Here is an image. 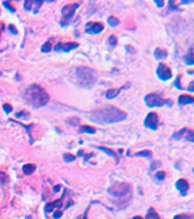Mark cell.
I'll return each instance as SVG.
<instances>
[{
    "label": "cell",
    "instance_id": "1",
    "mask_svg": "<svg viewBox=\"0 0 194 219\" xmlns=\"http://www.w3.org/2000/svg\"><path fill=\"white\" fill-rule=\"evenodd\" d=\"M126 118V113L115 106H106L98 108L89 114V119L98 124H111L118 123Z\"/></svg>",
    "mask_w": 194,
    "mask_h": 219
},
{
    "label": "cell",
    "instance_id": "2",
    "mask_svg": "<svg viewBox=\"0 0 194 219\" xmlns=\"http://www.w3.org/2000/svg\"><path fill=\"white\" fill-rule=\"evenodd\" d=\"M23 98H24V100L29 105H31L35 108L45 106L49 103V94L39 85H31V86H29L24 91Z\"/></svg>",
    "mask_w": 194,
    "mask_h": 219
},
{
    "label": "cell",
    "instance_id": "3",
    "mask_svg": "<svg viewBox=\"0 0 194 219\" xmlns=\"http://www.w3.org/2000/svg\"><path fill=\"white\" fill-rule=\"evenodd\" d=\"M76 78L79 80V82L82 85V86H93L95 82H96V71L92 68H88V67H77L76 70Z\"/></svg>",
    "mask_w": 194,
    "mask_h": 219
},
{
    "label": "cell",
    "instance_id": "4",
    "mask_svg": "<svg viewBox=\"0 0 194 219\" xmlns=\"http://www.w3.org/2000/svg\"><path fill=\"white\" fill-rule=\"evenodd\" d=\"M131 186L129 183H125V182H119V183H116L113 186H111L109 188V193L115 196V198H126V196H130L131 195Z\"/></svg>",
    "mask_w": 194,
    "mask_h": 219
},
{
    "label": "cell",
    "instance_id": "5",
    "mask_svg": "<svg viewBox=\"0 0 194 219\" xmlns=\"http://www.w3.org/2000/svg\"><path fill=\"white\" fill-rule=\"evenodd\" d=\"M144 100H145V104L149 107H160V106H163V105H168V106H171L173 105V101L170 99H163L157 93H150V94H148Z\"/></svg>",
    "mask_w": 194,
    "mask_h": 219
},
{
    "label": "cell",
    "instance_id": "6",
    "mask_svg": "<svg viewBox=\"0 0 194 219\" xmlns=\"http://www.w3.org/2000/svg\"><path fill=\"white\" fill-rule=\"evenodd\" d=\"M77 7H79V4L77 3H75V4H68V5L63 6V9H62V22H61V25L62 26H64V25H67V24L70 23V20L74 17L75 11H76Z\"/></svg>",
    "mask_w": 194,
    "mask_h": 219
},
{
    "label": "cell",
    "instance_id": "7",
    "mask_svg": "<svg viewBox=\"0 0 194 219\" xmlns=\"http://www.w3.org/2000/svg\"><path fill=\"white\" fill-rule=\"evenodd\" d=\"M144 125H145L148 129L156 130L157 126H158V116H157V113L150 112V113L145 117V119H144Z\"/></svg>",
    "mask_w": 194,
    "mask_h": 219
},
{
    "label": "cell",
    "instance_id": "8",
    "mask_svg": "<svg viewBox=\"0 0 194 219\" xmlns=\"http://www.w3.org/2000/svg\"><path fill=\"white\" fill-rule=\"evenodd\" d=\"M156 73H157V76L160 78V80H163V81H167L171 78V70L163 63L158 64Z\"/></svg>",
    "mask_w": 194,
    "mask_h": 219
},
{
    "label": "cell",
    "instance_id": "9",
    "mask_svg": "<svg viewBox=\"0 0 194 219\" xmlns=\"http://www.w3.org/2000/svg\"><path fill=\"white\" fill-rule=\"evenodd\" d=\"M104 30V25L101 23H95V22H89L86 24V32L89 35H96L100 33Z\"/></svg>",
    "mask_w": 194,
    "mask_h": 219
},
{
    "label": "cell",
    "instance_id": "10",
    "mask_svg": "<svg viewBox=\"0 0 194 219\" xmlns=\"http://www.w3.org/2000/svg\"><path fill=\"white\" fill-rule=\"evenodd\" d=\"M77 47H79V44L74 43V42H71V43H58L54 48V50L55 51H64V52H67V51H70V50L77 48Z\"/></svg>",
    "mask_w": 194,
    "mask_h": 219
},
{
    "label": "cell",
    "instance_id": "11",
    "mask_svg": "<svg viewBox=\"0 0 194 219\" xmlns=\"http://www.w3.org/2000/svg\"><path fill=\"white\" fill-rule=\"evenodd\" d=\"M129 85L130 84H128L126 86H123V87H120V88H111V89H109V91H106V93H105V97L107 98V99H113V98H116L123 89H125V88H128L129 87Z\"/></svg>",
    "mask_w": 194,
    "mask_h": 219
},
{
    "label": "cell",
    "instance_id": "12",
    "mask_svg": "<svg viewBox=\"0 0 194 219\" xmlns=\"http://www.w3.org/2000/svg\"><path fill=\"white\" fill-rule=\"evenodd\" d=\"M176 188L180 191V193H181L182 195H186L187 191L189 189V185H188V182H187L185 179H180V180L176 182Z\"/></svg>",
    "mask_w": 194,
    "mask_h": 219
},
{
    "label": "cell",
    "instance_id": "13",
    "mask_svg": "<svg viewBox=\"0 0 194 219\" xmlns=\"http://www.w3.org/2000/svg\"><path fill=\"white\" fill-rule=\"evenodd\" d=\"M193 103H194V99L190 95L182 94V95L179 97V104L180 105H187V104H193Z\"/></svg>",
    "mask_w": 194,
    "mask_h": 219
},
{
    "label": "cell",
    "instance_id": "14",
    "mask_svg": "<svg viewBox=\"0 0 194 219\" xmlns=\"http://www.w3.org/2000/svg\"><path fill=\"white\" fill-rule=\"evenodd\" d=\"M22 170H23V173H24L25 175H30V174H32V173L36 170V166H35L34 163H26V164L23 166Z\"/></svg>",
    "mask_w": 194,
    "mask_h": 219
},
{
    "label": "cell",
    "instance_id": "15",
    "mask_svg": "<svg viewBox=\"0 0 194 219\" xmlns=\"http://www.w3.org/2000/svg\"><path fill=\"white\" fill-rule=\"evenodd\" d=\"M154 55H155V57H156L157 60H161V58H166L168 54H167L166 50H163V49H161V48H156L155 51H154Z\"/></svg>",
    "mask_w": 194,
    "mask_h": 219
},
{
    "label": "cell",
    "instance_id": "16",
    "mask_svg": "<svg viewBox=\"0 0 194 219\" xmlns=\"http://www.w3.org/2000/svg\"><path fill=\"white\" fill-rule=\"evenodd\" d=\"M187 132H188V129H182V130H180V131L175 132V133L171 136V138H173V139H176V140L181 139L182 137H185V138H186V136H187Z\"/></svg>",
    "mask_w": 194,
    "mask_h": 219
},
{
    "label": "cell",
    "instance_id": "17",
    "mask_svg": "<svg viewBox=\"0 0 194 219\" xmlns=\"http://www.w3.org/2000/svg\"><path fill=\"white\" fill-rule=\"evenodd\" d=\"M185 62L188 65H193V63H194V61H193V48H190L189 51H188V54L185 56Z\"/></svg>",
    "mask_w": 194,
    "mask_h": 219
},
{
    "label": "cell",
    "instance_id": "18",
    "mask_svg": "<svg viewBox=\"0 0 194 219\" xmlns=\"http://www.w3.org/2000/svg\"><path fill=\"white\" fill-rule=\"evenodd\" d=\"M145 219H160V217H158L157 212H156L152 207H150V208L148 210V213H147V218H145Z\"/></svg>",
    "mask_w": 194,
    "mask_h": 219
},
{
    "label": "cell",
    "instance_id": "19",
    "mask_svg": "<svg viewBox=\"0 0 194 219\" xmlns=\"http://www.w3.org/2000/svg\"><path fill=\"white\" fill-rule=\"evenodd\" d=\"M98 149H99V150H103V151H105L107 155H110V156L115 157V159L118 161V156H117V154H116L113 150H111V149H109V148H105V147H98Z\"/></svg>",
    "mask_w": 194,
    "mask_h": 219
},
{
    "label": "cell",
    "instance_id": "20",
    "mask_svg": "<svg viewBox=\"0 0 194 219\" xmlns=\"http://www.w3.org/2000/svg\"><path fill=\"white\" fill-rule=\"evenodd\" d=\"M79 132L80 133H83V132H87V133H90V135H93V133H95V129L94 127H92V126H81V129L79 130Z\"/></svg>",
    "mask_w": 194,
    "mask_h": 219
},
{
    "label": "cell",
    "instance_id": "21",
    "mask_svg": "<svg viewBox=\"0 0 194 219\" xmlns=\"http://www.w3.org/2000/svg\"><path fill=\"white\" fill-rule=\"evenodd\" d=\"M107 23H109V25L110 26H112V28H116L117 25H119V19H117L116 17H109V19H107Z\"/></svg>",
    "mask_w": 194,
    "mask_h": 219
},
{
    "label": "cell",
    "instance_id": "22",
    "mask_svg": "<svg viewBox=\"0 0 194 219\" xmlns=\"http://www.w3.org/2000/svg\"><path fill=\"white\" fill-rule=\"evenodd\" d=\"M75 159H76V157H75L74 155H71V154H64V155H63V161H64V162H73Z\"/></svg>",
    "mask_w": 194,
    "mask_h": 219
},
{
    "label": "cell",
    "instance_id": "23",
    "mask_svg": "<svg viewBox=\"0 0 194 219\" xmlns=\"http://www.w3.org/2000/svg\"><path fill=\"white\" fill-rule=\"evenodd\" d=\"M43 52H48V51H50L51 50V44H50V42H47V43H44L43 45H42V49H41Z\"/></svg>",
    "mask_w": 194,
    "mask_h": 219
},
{
    "label": "cell",
    "instance_id": "24",
    "mask_svg": "<svg viewBox=\"0 0 194 219\" xmlns=\"http://www.w3.org/2000/svg\"><path fill=\"white\" fill-rule=\"evenodd\" d=\"M174 219H193V215H190V214H177V215H175L174 217Z\"/></svg>",
    "mask_w": 194,
    "mask_h": 219
},
{
    "label": "cell",
    "instance_id": "25",
    "mask_svg": "<svg viewBox=\"0 0 194 219\" xmlns=\"http://www.w3.org/2000/svg\"><path fill=\"white\" fill-rule=\"evenodd\" d=\"M136 156H145V157H148V159H150L151 157V153L149 151V150H145V151H139V153H137V154H135Z\"/></svg>",
    "mask_w": 194,
    "mask_h": 219
},
{
    "label": "cell",
    "instance_id": "26",
    "mask_svg": "<svg viewBox=\"0 0 194 219\" xmlns=\"http://www.w3.org/2000/svg\"><path fill=\"white\" fill-rule=\"evenodd\" d=\"M164 176H166V173H164V172H157V173L155 174V178H156L157 181H163Z\"/></svg>",
    "mask_w": 194,
    "mask_h": 219
},
{
    "label": "cell",
    "instance_id": "27",
    "mask_svg": "<svg viewBox=\"0 0 194 219\" xmlns=\"http://www.w3.org/2000/svg\"><path fill=\"white\" fill-rule=\"evenodd\" d=\"M109 43H110L111 47H116V45H117V37L113 36V35L110 36V37H109Z\"/></svg>",
    "mask_w": 194,
    "mask_h": 219
},
{
    "label": "cell",
    "instance_id": "28",
    "mask_svg": "<svg viewBox=\"0 0 194 219\" xmlns=\"http://www.w3.org/2000/svg\"><path fill=\"white\" fill-rule=\"evenodd\" d=\"M3 108H4L5 113H11L12 112V106L10 104H4L3 105Z\"/></svg>",
    "mask_w": 194,
    "mask_h": 219
},
{
    "label": "cell",
    "instance_id": "29",
    "mask_svg": "<svg viewBox=\"0 0 194 219\" xmlns=\"http://www.w3.org/2000/svg\"><path fill=\"white\" fill-rule=\"evenodd\" d=\"M32 3H34V1H31V0H26V1L24 3V7H25V10H26V11H30V10H31Z\"/></svg>",
    "mask_w": 194,
    "mask_h": 219
},
{
    "label": "cell",
    "instance_id": "30",
    "mask_svg": "<svg viewBox=\"0 0 194 219\" xmlns=\"http://www.w3.org/2000/svg\"><path fill=\"white\" fill-rule=\"evenodd\" d=\"M188 142H192L193 143V140H194V137H193V131L192 130H188V133H187V138H186Z\"/></svg>",
    "mask_w": 194,
    "mask_h": 219
},
{
    "label": "cell",
    "instance_id": "31",
    "mask_svg": "<svg viewBox=\"0 0 194 219\" xmlns=\"http://www.w3.org/2000/svg\"><path fill=\"white\" fill-rule=\"evenodd\" d=\"M6 181H7V176L4 173L0 172V182H6Z\"/></svg>",
    "mask_w": 194,
    "mask_h": 219
},
{
    "label": "cell",
    "instance_id": "32",
    "mask_svg": "<svg viewBox=\"0 0 194 219\" xmlns=\"http://www.w3.org/2000/svg\"><path fill=\"white\" fill-rule=\"evenodd\" d=\"M4 6H5V7H7V9H9L11 12H15V11H16V10H15V9H13V7H12V6H11V5L7 3V1H5V3H4Z\"/></svg>",
    "mask_w": 194,
    "mask_h": 219
},
{
    "label": "cell",
    "instance_id": "33",
    "mask_svg": "<svg viewBox=\"0 0 194 219\" xmlns=\"http://www.w3.org/2000/svg\"><path fill=\"white\" fill-rule=\"evenodd\" d=\"M79 122H80V119H79V118H73V119H68V120H67V123H75L74 125H76Z\"/></svg>",
    "mask_w": 194,
    "mask_h": 219
},
{
    "label": "cell",
    "instance_id": "34",
    "mask_svg": "<svg viewBox=\"0 0 194 219\" xmlns=\"http://www.w3.org/2000/svg\"><path fill=\"white\" fill-rule=\"evenodd\" d=\"M179 81H180V76H177V79L175 80V82H174V85L179 88V89H182V86H180V84H179Z\"/></svg>",
    "mask_w": 194,
    "mask_h": 219
},
{
    "label": "cell",
    "instance_id": "35",
    "mask_svg": "<svg viewBox=\"0 0 194 219\" xmlns=\"http://www.w3.org/2000/svg\"><path fill=\"white\" fill-rule=\"evenodd\" d=\"M61 215H62V211H57V212H55V213H54V218H55V219L61 218Z\"/></svg>",
    "mask_w": 194,
    "mask_h": 219
},
{
    "label": "cell",
    "instance_id": "36",
    "mask_svg": "<svg viewBox=\"0 0 194 219\" xmlns=\"http://www.w3.org/2000/svg\"><path fill=\"white\" fill-rule=\"evenodd\" d=\"M160 166H161V163H158V162L154 163V162H152V163H151V167H150V168H151V169H155V168H157V167H160Z\"/></svg>",
    "mask_w": 194,
    "mask_h": 219
},
{
    "label": "cell",
    "instance_id": "37",
    "mask_svg": "<svg viewBox=\"0 0 194 219\" xmlns=\"http://www.w3.org/2000/svg\"><path fill=\"white\" fill-rule=\"evenodd\" d=\"M60 189H61V186H60V185H58V186H55V187H54V192H55V193H57V192H58Z\"/></svg>",
    "mask_w": 194,
    "mask_h": 219
},
{
    "label": "cell",
    "instance_id": "38",
    "mask_svg": "<svg viewBox=\"0 0 194 219\" xmlns=\"http://www.w3.org/2000/svg\"><path fill=\"white\" fill-rule=\"evenodd\" d=\"M155 3H156V4H157V6H160V7H162V6L164 5V3H161V1H157V0H156V1H155Z\"/></svg>",
    "mask_w": 194,
    "mask_h": 219
},
{
    "label": "cell",
    "instance_id": "39",
    "mask_svg": "<svg viewBox=\"0 0 194 219\" xmlns=\"http://www.w3.org/2000/svg\"><path fill=\"white\" fill-rule=\"evenodd\" d=\"M10 30H12V32H13V33H15V35H16V33H17V31H16V30H15V26H13V25H12V26H11V25H10Z\"/></svg>",
    "mask_w": 194,
    "mask_h": 219
},
{
    "label": "cell",
    "instance_id": "40",
    "mask_svg": "<svg viewBox=\"0 0 194 219\" xmlns=\"http://www.w3.org/2000/svg\"><path fill=\"white\" fill-rule=\"evenodd\" d=\"M92 156H93V154H89V155H86V156H85V160H86V161H88V159H90Z\"/></svg>",
    "mask_w": 194,
    "mask_h": 219
},
{
    "label": "cell",
    "instance_id": "41",
    "mask_svg": "<svg viewBox=\"0 0 194 219\" xmlns=\"http://www.w3.org/2000/svg\"><path fill=\"white\" fill-rule=\"evenodd\" d=\"M188 89H189V91H192V92H193V89H194V88H193V81H192V84H190V87H189V88H188Z\"/></svg>",
    "mask_w": 194,
    "mask_h": 219
},
{
    "label": "cell",
    "instance_id": "42",
    "mask_svg": "<svg viewBox=\"0 0 194 219\" xmlns=\"http://www.w3.org/2000/svg\"><path fill=\"white\" fill-rule=\"evenodd\" d=\"M132 219H144V218H142V217H133Z\"/></svg>",
    "mask_w": 194,
    "mask_h": 219
}]
</instances>
